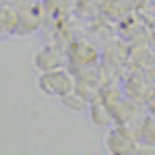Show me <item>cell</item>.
Instances as JSON below:
<instances>
[{"label": "cell", "mask_w": 155, "mask_h": 155, "mask_svg": "<svg viewBox=\"0 0 155 155\" xmlns=\"http://www.w3.org/2000/svg\"><path fill=\"white\" fill-rule=\"evenodd\" d=\"M134 155H155V145H145L141 143L137 147V153Z\"/></svg>", "instance_id": "cell-10"}, {"label": "cell", "mask_w": 155, "mask_h": 155, "mask_svg": "<svg viewBox=\"0 0 155 155\" xmlns=\"http://www.w3.org/2000/svg\"><path fill=\"white\" fill-rule=\"evenodd\" d=\"M71 62L72 64H77V68H91L93 64L97 62V50L95 46H91V44H87V41H77V44H72L71 48Z\"/></svg>", "instance_id": "cell-6"}, {"label": "cell", "mask_w": 155, "mask_h": 155, "mask_svg": "<svg viewBox=\"0 0 155 155\" xmlns=\"http://www.w3.org/2000/svg\"><path fill=\"white\" fill-rule=\"evenodd\" d=\"M33 62H35V68L39 72H50V71H56V68H64L66 58L56 48H44L35 54Z\"/></svg>", "instance_id": "cell-5"}, {"label": "cell", "mask_w": 155, "mask_h": 155, "mask_svg": "<svg viewBox=\"0 0 155 155\" xmlns=\"http://www.w3.org/2000/svg\"><path fill=\"white\" fill-rule=\"evenodd\" d=\"M124 95L139 101V104H149L155 97V79H151L145 72H134L124 83Z\"/></svg>", "instance_id": "cell-3"}, {"label": "cell", "mask_w": 155, "mask_h": 155, "mask_svg": "<svg viewBox=\"0 0 155 155\" xmlns=\"http://www.w3.org/2000/svg\"><path fill=\"white\" fill-rule=\"evenodd\" d=\"M37 87H39V91L44 95L62 99L71 91H74L77 74H72L66 68H56V71H50V72H41L39 79H37Z\"/></svg>", "instance_id": "cell-1"}, {"label": "cell", "mask_w": 155, "mask_h": 155, "mask_svg": "<svg viewBox=\"0 0 155 155\" xmlns=\"http://www.w3.org/2000/svg\"><path fill=\"white\" fill-rule=\"evenodd\" d=\"M134 134H137V139L145 145H155V116H145L139 124H137V128H134Z\"/></svg>", "instance_id": "cell-8"}, {"label": "cell", "mask_w": 155, "mask_h": 155, "mask_svg": "<svg viewBox=\"0 0 155 155\" xmlns=\"http://www.w3.org/2000/svg\"><path fill=\"white\" fill-rule=\"evenodd\" d=\"M62 104L68 107V110H72V112H85V110H89V104H91V99L87 95H83L81 91H71L68 95L62 97Z\"/></svg>", "instance_id": "cell-9"}, {"label": "cell", "mask_w": 155, "mask_h": 155, "mask_svg": "<svg viewBox=\"0 0 155 155\" xmlns=\"http://www.w3.org/2000/svg\"><path fill=\"white\" fill-rule=\"evenodd\" d=\"M106 147L112 155H134L139 147V139L130 128L114 126L106 134Z\"/></svg>", "instance_id": "cell-2"}, {"label": "cell", "mask_w": 155, "mask_h": 155, "mask_svg": "<svg viewBox=\"0 0 155 155\" xmlns=\"http://www.w3.org/2000/svg\"><path fill=\"white\" fill-rule=\"evenodd\" d=\"M114 122L118 124V126H126V128H130L134 124H139L145 116H141V104L139 101H134L130 97H122L120 99V104L114 107Z\"/></svg>", "instance_id": "cell-4"}, {"label": "cell", "mask_w": 155, "mask_h": 155, "mask_svg": "<svg viewBox=\"0 0 155 155\" xmlns=\"http://www.w3.org/2000/svg\"><path fill=\"white\" fill-rule=\"evenodd\" d=\"M89 116H91V120H93L95 126H107L110 122H114L112 110L107 107V104L101 99L99 93H97V95L91 99V104H89Z\"/></svg>", "instance_id": "cell-7"}]
</instances>
